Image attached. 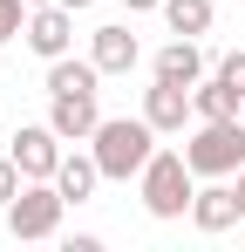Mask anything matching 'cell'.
Returning a JSON list of instances; mask_svg holds the SVG:
<instances>
[{
    "instance_id": "cell-21",
    "label": "cell",
    "mask_w": 245,
    "mask_h": 252,
    "mask_svg": "<svg viewBox=\"0 0 245 252\" xmlns=\"http://www.w3.org/2000/svg\"><path fill=\"white\" fill-rule=\"evenodd\" d=\"M239 205H245V170H239Z\"/></svg>"
},
{
    "instance_id": "cell-17",
    "label": "cell",
    "mask_w": 245,
    "mask_h": 252,
    "mask_svg": "<svg viewBox=\"0 0 245 252\" xmlns=\"http://www.w3.org/2000/svg\"><path fill=\"white\" fill-rule=\"evenodd\" d=\"M21 184H28V177H21V164H14V157H0V211L21 198Z\"/></svg>"
},
{
    "instance_id": "cell-7",
    "label": "cell",
    "mask_w": 245,
    "mask_h": 252,
    "mask_svg": "<svg viewBox=\"0 0 245 252\" xmlns=\"http://www.w3.org/2000/svg\"><path fill=\"white\" fill-rule=\"evenodd\" d=\"M143 116L157 123V136H184V123H198L191 82H163V75H150V89H143Z\"/></svg>"
},
{
    "instance_id": "cell-12",
    "label": "cell",
    "mask_w": 245,
    "mask_h": 252,
    "mask_svg": "<svg viewBox=\"0 0 245 252\" xmlns=\"http://www.w3.org/2000/svg\"><path fill=\"white\" fill-rule=\"evenodd\" d=\"M95 82H102V68H95V55H55L48 62V95H95Z\"/></svg>"
},
{
    "instance_id": "cell-9",
    "label": "cell",
    "mask_w": 245,
    "mask_h": 252,
    "mask_svg": "<svg viewBox=\"0 0 245 252\" xmlns=\"http://www.w3.org/2000/svg\"><path fill=\"white\" fill-rule=\"evenodd\" d=\"M89 55H95V68H102V75H129V68L143 62V41H136L122 21H109V28H95V34H89Z\"/></svg>"
},
{
    "instance_id": "cell-15",
    "label": "cell",
    "mask_w": 245,
    "mask_h": 252,
    "mask_svg": "<svg viewBox=\"0 0 245 252\" xmlns=\"http://www.w3.org/2000/svg\"><path fill=\"white\" fill-rule=\"evenodd\" d=\"M157 14L170 21V34H211V0H163Z\"/></svg>"
},
{
    "instance_id": "cell-14",
    "label": "cell",
    "mask_w": 245,
    "mask_h": 252,
    "mask_svg": "<svg viewBox=\"0 0 245 252\" xmlns=\"http://www.w3.org/2000/svg\"><path fill=\"white\" fill-rule=\"evenodd\" d=\"M191 102H198V116H245V95L225 75H198L191 82Z\"/></svg>"
},
{
    "instance_id": "cell-8",
    "label": "cell",
    "mask_w": 245,
    "mask_h": 252,
    "mask_svg": "<svg viewBox=\"0 0 245 252\" xmlns=\"http://www.w3.org/2000/svg\"><path fill=\"white\" fill-rule=\"evenodd\" d=\"M191 225H198L204 239H218V232H232L245 225V205H239V184H225V177H211L198 198H191Z\"/></svg>"
},
{
    "instance_id": "cell-13",
    "label": "cell",
    "mask_w": 245,
    "mask_h": 252,
    "mask_svg": "<svg viewBox=\"0 0 245 252\" xmlns=\"http://www.w3.org/2000/svg\"><path fill=\"white\" fill-rule=\"evenodd\" d=\"M150 75H163V82H198V75H204V48H198V34H177L170 48H157Z\"/></svg>"
},
{
    "instance_id": "cell-10",
    "label": "cell",
    "mask_w": 245,
    "mask_h": 252,
    "mask_svg": "<svg viewBox=\"0 0 245 252\" xmlns=\"http://www.w3.org/2000/svg\"><path fill=\"white\" fill-rule=\"evenodd\" d=\"M48 123L61 129V143H89L102 129V109H95V95H48Z\"/></svg>"
},
{
    "instance_id": "cell-20",
    "label": "cell",
    "mask_w": 245,
    "mask_h": 252,
    "mask_svg": "<svg viewBox=\"0 0 245 252\" xmlns=\"http://www.w3.org/2000/svg\"><path fill=\"white\" fill-rule=\"evenodd\" d=\"M61 7H75V14H82V7H95V0H61Z\"/></svg>"
},
{
    "instance_id": "cell-1",
    "label": "cell",
    "mask_w": 245,
    "mask_h": 252,
    "mask_svg": "<svg viewBox=\"0 0 245 252\" xmlns=\"http://www.w3.org/2000/svg\"><path fill=\"white\" fill-rule=\"evenodd\" d=\"M89 150H95V164H102L109 184H129L157 157V123L150 116H102V129L89 136Z\"/></svg>"
},
{
    "instance_id": "cell-19",
    "label": "cell",
    "mask_w": 245,
    "mask_h": 252,
    "mask_svg": "<svg viewBox=\"0 0 245 252\" xmlns=\"http://www.w3.org/2000/svg\"><path fill=\"white\" fill-rule=\"evenodd\" d=\"M122 7H129V14H150V7H163V0H122Z\"/></svg>"
},
{
    "instance_id": "cell-23",
    "label": "cell",
    "mask_w": 245,
    "mask_h": 252,
    "mask_svg": "<svg viewBox=\"0 0 245 252\" xmlns=\"http://www.w3.org/2000/svg\"><path fill=\"white\" fill-rule=\"evenodd\" d=\"M239 7H245V0H239Z\"/></svg>"
},
{
    "instance_id": "cell-16",
    "label": "cell",
    "mask_w": 245,
    "mask_h": 252,
    "mask_svg": "<svg viewBox=\"0 0 245 252\" xmlns=\"http://www.w3.org/2000/svg\"><path fill=\"white\" fill-rule=\"evenodd\" d=\"M21 28H28V0H0V48L21 41Z\"/></svg>"
},
{
    "instance_id": "cell-3",
    "label": "cell",
    "mask_w": 245,
    "mask_h": 252,
    "mask_svg": "<svg viewBox=\"0 0 245 252\" xmlns=\"http://www.w3.org/2000/svg\"><path fill=\"white\" fill-rule=\"evenodd\" d=\"M136 191H143V211L170 225V218H184L191 198H198V170L184 164V150H157V157L143 164V177H136Z\"/></svg>"
},
{
    "instance_id": "cell-22",
    "label": "cell",
    "mask_w": 245,
    "mask_h": 252,
    "mask_svg": "<svg viewBox=\"0 0 245 252\" xmlns=\"http://www.w3.org/2000/svg\"><path fill=\"white\" fill-rule=\"evenodd\" d=\"M28 7H48V0H28Z\"/></svg>"
},
{
    "instance_id": "cell-2",
    "label": "cell",
    "mask_w": 245,
    "mask_h": 252,
    "mask_svg": "<svg viewBox=\"0 0 245 252\" xmlns=\"http://www.w3.org/2000/svg\"><path fill=\"white\" fill-rule=\"evenodd\" d=\"M184 164L198 177H239L245 170V116H198L184 136Z\"/></svg>"
},
{
    "instance_id": "cell-5",
    "label": "cell",
    "mask_w": 245,
    "mask_h": 252,
    "mask_svg": "<svg viewBox=\"0 0 245 252\" xmlns=\"http://www.w3.org/2000/svg\"><path fill=\"white\" fill-rule=\"evenodd\" d=\"M7 157L21 164V177H55L68 150H61V129H55V123H21L14 143H7Z\"/></svg>"
},
{
    "instance_id": "cell-6",
    "label": "cell",
    "mask_w": 245,
    "mask_h": 252,
    "mask_svg": "<svg viewBox=\"0 0 245 252\" xmlns=\"http://www.w3.org/2000/svg\"><path fill=\"white\" fill-rule=\"evenodd\" d=\"M21 41L34 48L41 62L68 55V48H75V7H61V0H48V7H28V28H21Z\"/></svg>"
},
{
    "instance_id": "cell-11",
    "label": "cell",
    "mask_w": 245,
    "mask_h": 252,
    "mask_svg": "<svg viewBox=\"0 0 245 252\" xmlns=\"http://www.w3.org/2000/svg\"><path fill=\"white\" fill-rule=\"evenodd\" d=\"M95 184H102L95 150H68V157H61V170H55V191H61L68 205H89V198H95Z\"/></svg>"
},
{
    "instance_id": "cell-18",
    "label": "cell",
    "mask_w": 245,
    "mask_h": 252,
    "mask_svg": "<svg viewBox=\"0 0 245 252\" xmlns=\"http://www.w3.org/2000/svg\"><path fill=\"white\" fill-rule=\"evenodd\" d=\"M218 75H225V82H232V89L245 95V48H239V55H225V62H218Z\"/></svg>"
},
{
    "instance_id": "cell-4",
    "label": "cell",
    "mask_w": 245,
    "mask_h": 252,
    "mask_svg": "<svg viewBox=\"0 0 245 252\" xmlns=\"http://www.w3.org/2000/svg\"><path fill=\"white\" fill-rule=\"evenodd\" d=\"M61 211H68V198L55 191V177H28L21 198L0 211V218H7V232H14L21 246H34V239H55V232H61Z\"/></svg>"
}]
</instances>
